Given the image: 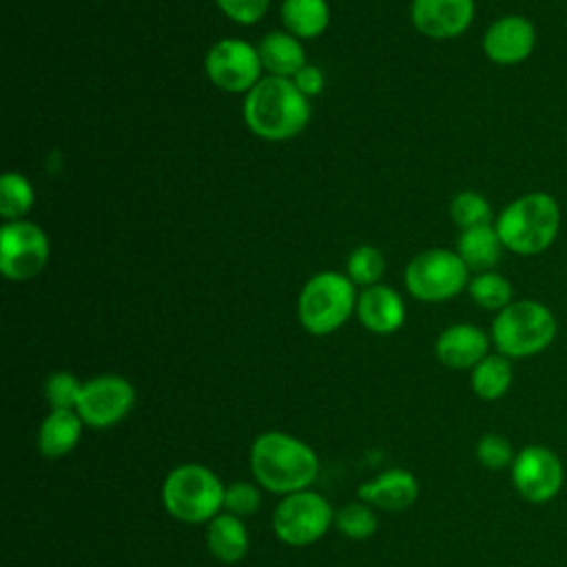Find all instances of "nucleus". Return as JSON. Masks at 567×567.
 Listing matches in <instances>:
<instances>
[{
  "mask_svg": "<svg viewBox=\"0 0 567 567\" xmlns=\"http://www.w3.org/2000/svg\"><path fill=\"white\" fill-rule=\"evenodd\" d=\"M248 465L255 483L261 489L279 496L310 489L321 470L315 447L281 430L261 432L250 443Z\"/></svg>",
  "mask_w": 567,
  "mask_h": 567,
  "instance_id": "nucleus-1",
  "label": "nucleus"
},
{
  "mask_svg": "<svg viewBox=\"0 0 567 567\" xmlns=\"http://www.w3.org/2000/svg\"><path fill=\"white\" fill-rule=\"evenodd\" d=\"M244 122L261 140L297 137L310 122V102L290 78L264 75L244 97Z\"/></svg>",
  "mask_w": 567,
  "mask_h": 567,
  "instance_id": "nucleus-2",
  "label": "nucleus"
},
{
  "mask_svg": "<svg viewBox=\"0 0 567 567\" xmlns=\"http://www.w3.org/2000/svg\"><path fill=\"white\" fill-rule=\"evenodd\" d=\"M560 204L547 190H529L512 199L494 226L507 252L536 257L554 246L560 233Z\"/></svg>",
  "mask_w": 567,
  "mask_h": 567,
  "instance_id": "nucleus-3",
  "label": "nucleus"
},
{
  "mask_svg": "<svg viewBox=\"0 0 567 567\" xmlns=\"http://www.w3.org/2000/svg\"><path fill=\"white\" fill-rule=\"evenodd\" d=\"M558 334L554 310L538 299H514L492 319L489 339L507 359H529L545 352Z\"/></svg>",
  "mask_w": 567,
  "mask_h": 567,
  "instance_id": "nucleus-4",
  "label": "nucleus"
},
{
  "mask_svg": "<svg viewBox=\"0 0 567 567\" xmlns=\"http://www.w3.org/2000/svg\"><path fill=\"white\" fill-rule=\"evenodd\" d=\"M221 478L202 463H179L162 481V505L171 518L186 525L210 523L224 512Z\"/></svg>",
  "mask_w": 567,
  "mask_h": 567,
  "instance_id": "nucleus-5",
  "label": "nucleus"
},
{
  "mask_svg": "<svg viewBox=\"0 0 567 567\" xmlns=\"http://www.w3.org/2000/svg\"><path fill=\"white\" fill-rule=\"evenodd\" d=\"M357 290L348 275L321 270L299 292L297 317L306 332L326 337L337 332L357 310Z\"/></svg>",
  "mask_w": 567,
  "mask_h": 567,
  "instance_id": "nucleus-6",
  "label": "nucleus"
},
{
  "mask_svg": "<svg viewBox=\"0 0 567 567\" xmlns=\"http://www.w3.org/2000/svg\"><path fill=\"white\" fill-rule=\"evenodd\" d=\"M408 292L425 303L450 301L470 284V268L450 248H427L410 259L405 266Z\"/></svg>",
  "mask_w": 567,
  "mask_h": 567,
  "instance_id": "nucleus-7",
  "label": "nucleus"
},
{
  "mask_svg": "<svg viewBox=\"0 0 567 567\" xmlns=\"http://www.w3.org/2000/svg\"><path fill=\"white\" fill-rule=\"evenodd\" d=\"M330 501L312 489L281 496L272 512L275 536L290 547H306L323 538L334 525Z\"/></svg>",
  "mask_w": 567,
  "mask_h": 567,
  "instance_id": "nucleus-8",
  "label": "nucleus"
},
{
  "mask_svg": "<svg viewBox=\"0 0 567 567\" xmlns=\"http://www.w3.org/2000/svg\"><path fill=\"white\" fill-rule=\"evenodd\" d=\"M509 476L523 501L543 505L560 494L565 483V467L551 447L543 443H529L516 452Z\"/></svg>",
  "mask_w": 567,
  "mask_h": 567,
  "instance_id": "nucleus-9",
  "label": "nucleus"
},
{
  "mask_svg": "<svg viewBox=\"0 0 567 567\" xmlns=\"http://www.w3.org/2000/svg\"><path fill=\"white\" fill-rule=\"evenodd\" d=\"M47 233L27 219L4 221L0 228V272L9 281H27L42 272L49 261Z\"/></svg>",
  "mask_w": 567,
  "mask_h": 567,
  "instance_id": "nucleus-10",
  "label": "nucleus"
},
{
  "mask_svg": "<svg viewBox=\"0 0 567 567\" xmlns=\"http://www.w3.org/2000/svg\"><path fill=\"white\" fill-rule=\"evenodd\" d=\"M208 80L228 93H248L264 75L257 47L241 38H224L215 42L204 60Z\"/></svg>",
  "mask_w": 567,
  "mask_h": 567,
  "instance_id": "nucleus-11",
  "label": "nucleus"
},
{
  "mask_svg": "<svg viewBox=\"0 0 567 567\" xmlns=\"http://www.w3.org/2000/svg\"><path fill=\"white\" fill-rule=\"evenodd\" d=\"M135 405V388L120 374H97L82 385L75 412L91 430H109L122 423Z\"/></svg>",
  "mask_w": 567,
  "mask_h": 567,
  "instance_id": "nucleus-12",
  "label": "nucleus"
},
{
  "mask_svg": "<svg viewBox=\"0 0 567 567\" xmlns=\"http://www.w3.org/2000/svg\"><path fill=\"white\" fill-rule=\"evenodd\" d=\"M536 27L520 13L494 20L483 33V53L498 66L523 64L536 49Z\"/></svg>",
  "mask_w": 567,
  "mask_h": 567,
  "instance_id": "nucleus-13",
  "label": "nucleus"
},
{
  "mask_svg": "<svg viewBox=\"0 0 567 567\" xmlns=\"http://www.w3.org/2000/svg\"><path fill=\"white\" fill-rule=\"evenodd\" d=\"M474 11V0H412L410 18L419 33L434 40H450L470 29Z\"/></svg>",
  "mask_w": 567,
  "mask_h": 567,
  "instance_id": "nucleus-14",
  "label": "nucleus"
},
{
  "mask_svg": "<svg viewBox=\"0 0 567 567\" xmlns=\"http://www.w3.org/2000/svg\"><path fill=\"white\" fill-rule=\"evenodd\" d=\"M489 334L474 323H452L434 341L439 363L450 370H472L489 354Z\"/></svg>",
  "mask_w": 567,
  "mask_h": 567,
  "instance_id": "nucleus-15",
  "label": "nucleus"
},
{
  "mask_svg": "<svg viewBox=\"0 0 567 567\" xmlns=\"http://www.w3.org/2000/svg\"><path fill=\"white\" fill-rule=\"evenodd\" d=\"M359 501L383 512H405L419 498V481L410 470L390 467L357 487Z\"/></svg>",
  "mask_w": 567,
  "mask_h": 567,
  "instance_id": "nucleus-16",
  "label": "nucleus"
},
{
  "mask_svg": "<svg viewBox=\"0 0 567 567\" xmlns=\"http://www.w3.org/2000/svg\"><path fill=\"white\" fill-rule=\"evenodd\" d=\"M354 312L361 326L374 334H392L405 321V303L401 295L383 284L363 288L357 297Z\"/></svg>",
  "mask_w": 567,
  "mask_h": 567,
  "instance_id": "nucleus-17",
  "label": "nucleus"
},
{
  "mask_svg": "<svg viewBox=\"0 0 567 567\" xmlns=\"http://www.w3.org/2000/svg\"><path fill=\"white\" fill-rule=\"evenodd\" d=\"M84 427L75 410H49L35 434L38 452L51 461L66 456L80 443Z\"/></svg>",
  "mask_w": 567,
  "mask_h": 567,
  "instance_id": "nucleus-18",
  "label": "nucleus"
},
{
  "mask_svg": "<svg viewBox=\"0 0 567 567\" xmlns=\"http://www.w3.org/2000/svg\"><path fill=\"white\" fill-rule=\"evenodd\" d=\"M264 71L277 78H295L306 62V49L301 40L288 31H270L257 44Z\"/></svg>",
  "mask_w": 567,
  "mask_h": 567,
  "instance_id": "nucleus-19",
  "label": "nucleus"
},
{
  "mask_svg": "<svg viewBox=\"0 0 567 567\" xmlns=\"http://www.w3.org/2000/svg\"><path fill=\"white\" fill-rule=\"evenodd\" d=\"M248 545L250 538L244 518L221 512L206 523V547L219 563H239L248 554Z\"/></svg>",
  "mask_w": 567,
  "mask_h": 567,
  "instance_id": "nucleus-20",
  "label": "nucleus"
},
{
  "mask_svg": "<svg viewBox=\"0 0 567 567\" xmlns=\"http://www.w3.org/2000/svg\"><path fill=\"white\" fill-rule=\"evenodd\" d=\"M454 250L465 261L470 272L472 270L485 272V270H494V266L501 261L505 246L496 233V226L483 224V226L461 230Z\"/></svg>",
  "mask_w": 567,
  "mask_h": 567,
  "instance_id": "nucleus-21",
  "label": "nucleus"
},
{
  "mask_svg": "<svg viewBox=\"0 0 567 567\" xmlns=\"http://www.w3.org/2000/svg\"><path fill=\"white\" fill-rule=\"evenodd\" d=\"M514 381L512 359L489 352L483 361H478L470 370V388L483 401H498L503 399Z\"/></svg>",
  "mask_w": 567,
  "mask_h": 567,
  "instance_id": "nucleus-22",
  "label": "nucleus"
},
{
  "mask_svg": "<svg viewBox=\"0 0 567 567\" xmlns=\"http://www.w3.org/2000/svg\"><path fill=\"white\" fill-rule=\"evenodd\" d=\"M281 20L288 33L299 40H310L328 29L330 7L326 0H284Z\"/></svg>",
  "mask_w": 567,
  "mask_h": 567,
  "instance_id": "nucleus-23",
  "label": "nucleus"
},
{
  "mask_svg": "<svg viewBox=\"0 0 567 567\" xmlns=\"http://www.w3.org/2000/svg\"><path fill=\"white\" fill-rule=\"evenodd\" d=\"M467 295L478 308L492 312H498L514 301L512 281L496 270L474 272L467 284Z\"/></svg>",
  "mask_w": 567,
  "mask_h": 567,
  "instance_id": "nucleus-24",
  "label": "nucleus"
},
{
  "mask_svg": "<svg viewBox=\"0 0 567 567\" xmlns=\"http://www.w3.org/2000/svg\"><path fill=\"white\" fill-rule=\"evenodd\" d=\"M35 190L31 182L13 171H7L0 177V215L7 221L24 219V215L33 208Z\"/></svg>",
  "mask_w": 567,
  "mask_h": 567,
  "instance_id": "nucleus-25",
  "label": "nucleus"
},
{
  "mask_svg": "<svg viewBox=\"0 0 567 567\" xmlns=\"http://www.w3.org/2000/svg\"><path fill=\"white\" fill-rule=\"evenodd\" d=\"M334 527L341 536H346L350 540H365L377 532L379 518L374 514V507H370L363 501H354V503H346L343 507L337 509Z\"/></svg>",
  "mask_w": 567,
  "mask_h": 567,
  "instance_id": "nucleus-26",
  "label": "nucleus"
},
{
  "mask_svg": "<svg viewBox=\"0 0 567 567\" xmlns=\"http://www.w3.org/2000/svg\"><path fill=\"white\" fill-rule=\"evenodd\" d=\"M450 217L461 228H474L483 224H492V206L485 195L476 190H461L450 202Z\"/></svg>",
  "mask_w": 567,
  "mask_h": 567,
  "instance_id": "nucleus-27",
  "label": "nucleus"
},
{
  "mask_svg": "<svg viewBox=\"0 0 567 567\" xmlns=\"http://www.w3.org/2000/svg\"><path fill=\"white\" fill-rule=\"evenodd\" d=\"M385 272V259L383 252L374 246H359L348 255L346 261V275L354 286H374Z\"/></svg>",
  "mask_w": 567,
  "mask_h": 567,
  "instance_id": "nucleus-28",
  "label": "nucleus"
},
{
  "mask_svg": "<svg viewBox=\"0 0 567 567\" xmlns=\"http://www.w3.org/2000/svg\"><path fill=\"white\" fill-rule=\"evenodd\" d=\"M84 381H80L73 372L58 370L51 372L44 381V399L49 410H75Z\"/></svg>",
  "mask_w": 567,
  "mask_h": 567,
  "instance_id": "nucleus-29",
  "label": "nucleus"
},
{
  "mask_svg": "<svg viewBox=\"0 0 567 567\" xmlns=\"http://www.w3.org/2000/svg\"><path fill=\"white\" fill-rule=\"evenodd\" d=\"M261 507V487L250 481H233L224 489V512L248 518Z\"/></svg>",
  "mask_w": 567,
  "mask_h": 567,
  "instance_id": "nucleus-30",
  "label": "nucleus"
},
{
  "mask_svg": "<svg viewBox=\"0 0 567 567\" xmlns=\"http://www.w3.org/2000/svg\"><path fill=\"white\" fill-rule=\"evenodd\" d=\"M474 454H476V461L487 467V470H505V467H512L514 463V447L509 443L507 436L498 434V432H487L483 434L478 441H476V447H474Z\"/></svg>",
  "mask_w": 567,
  "mask_h": 567,
  "instance_id": "nucleus-31",
  "label": "nucleus"
},
{
  "mask_svg": "<svg viewBox=\"0 0 567 567\" xmlns=\"http://www.w3.org/2000/svg\"><path fill=\"white\" fill-rule=\"evenodd\" d=\"M215 2L221 9V13L237 24L259 22L270 7V0H215Z\"/></svg>",
  "mask_w": 567,
  "mask_h": 567,
  "instance_id": "nucleus-32",
  "label": "nucleus"
},
{
  "mask_svg": "<svg viewBox=\"0 0 567 567\" xmlns=\"http://www.w3.org/2000/svg\"><path fill=\"white\" fill-rule=\"evenodd\" d=\"M295 86L310 100L315 95H319L323 91V84H326V78H323V71L315 64H306L303 69L297 71V75L292 78Z\"/></svg>",
  "mask_w": 567,
  "mask_h": 567,
  "instance_id": "nucleus-33",
  "label": "nucleus"
}]
</instances>
